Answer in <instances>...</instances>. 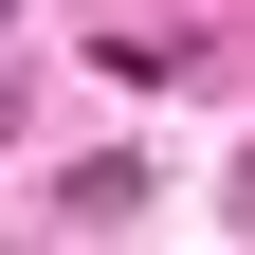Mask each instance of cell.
Returning a JSON list of instances; mask_svg holds the SVG:
<instances>
[{"label": "cell", "instance_id": "obj_1", "mask_svg": "<svg viewBox=\"0 0 255 255\" xmlns=\"http://www.w3.org/2000/svg\"><path fill=\"white\" fill-rule=\"evenodd\" d=\"M237 201H255V164H237Z\"/></svg>", "mask_w": 255, "mask_h": 255}]
</instances>
